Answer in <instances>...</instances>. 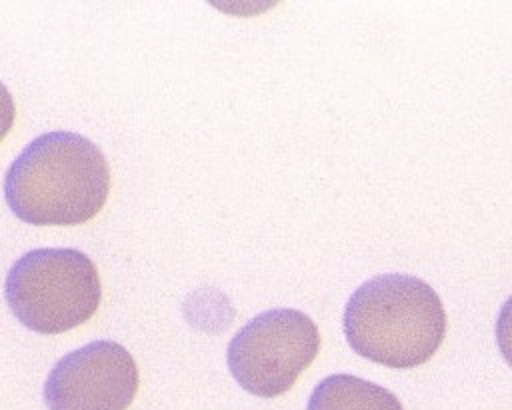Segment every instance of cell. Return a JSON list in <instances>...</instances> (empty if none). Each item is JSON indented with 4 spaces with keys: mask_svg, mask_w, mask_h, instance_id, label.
Here are the masks:
<instances>
[{
    "mask_svg": "<svg viewBox=\"0 0 512 410\" xmlns=\"http://www.w3.org/2000/svg\"><path fill=\"white\" fill-rule=\"evenodd\" d=\"M132 354L114 340H94L64 354L48 372V410H126L138 392Z\"/></svg>",
    "mask_w": 512,
    "mask_h": 410,
    "instance_id": "5",
    "label": "cell"
},
{
    "mask_svg": "<svg viewBox=\"0 0 512 410\" xmlns=\"http://www.w3.org/2000/svg\"><path fill=\"white\" fill-rule=\"evenodd\" d=\"M306 410H404L384 386L354 374H330L312 390Z\"/></svg>",
    "mask_w": 512,
    "mask_h": 410,
    "instance_id": "6",
    "label": "cell"
},
{
    "mask_svg": "<svg viewBox=\"0 0 512 410\" xmlns=\"http://www.w3.org/2000/svg\"><path fill=\"white\" fill-rule=\"evenodd\" d=\"M4 296L14 316L32 332L72 330L100 306L96 264L76 248H34L8 270Z\"/></svg>",
    "mask_w": 512,
    "mask_h": 410,
    "instance_id": "3",
    "label": "cell"
},
{
    "mask_svg": "<svg viewBox=\"0 0 512 410\" xmlns=\"http://www.w3.org/2000/svg\"><path fill=\"white\" fill-rule=\"evenodd\" d=\"M110 168L82 134L52 130L36 136L4 176L8 208L26 224L78 226L106 204Z\"/></svg>",
    "mask_w": 512,
    "mask_h": 410,
    "instance_id": "1",
    "label": "cell"
},
{
    "mask_svg": "<svg viewBox=\"0 0 512 410\" xmlns=\"http://www.w3.org/2000/svg\"><path fill=\"white\" fill-rule=\"evenodd\" d=\"M496 344L506 364L512 366V294L502 304L496 318Z\"/></svg>",
    "mask_w": 512,
    "mask_h": 410,
    "instance_id": "7",
    "label": "cell"
},
{
    "mask_svg": "<svg viewBox=\"0 0 512 410\" xmlns=\"http://www.w3.org/2000/svg\"><path fill=\"white\" fill-rule=\"evenodd\" d=\"M342 326L356 354L406 370L436 354L446 334V312L428 282L388 272L368 278L350 294Z\"/></svg>",
    "mask_w": 512,
    "mask_h": 410,
    "instance_id": "2",
    "label": "cell"
},
{
    "mask_svg": "<svg viewBox=\"0 0 512 410\" xmlns=\"http://www.w3.org/2000/svg\"><path fill=\"white\" fill-rule=\"evenodd\" d=\"M320 350L314 320L294 308L256 314L232 336L226 364L242 390L272 398L290 390Z\"/></svg>",
    "mask_w": 512,
    "mask_h": 410,
    "instance_id": "4",
    "label": "cell"
}]
</instances>
